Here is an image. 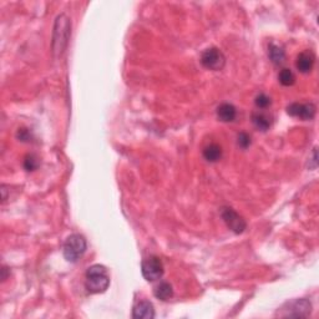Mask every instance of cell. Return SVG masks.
<instances>
[{
  "label": "cell",
  "mask_w": 319,
  "mask_h": 319,
  "mask_svg": "<svg viewBox=\"0 0 319 319\" xmlns=\"http://www.w3.org/2000/svg\"><path fill=\"white\" fill-rule=\"evenodd\" d=\"M71 23L69 18L64 14L56 18L54 26V37H53V53L55 56H61L62 53L67 49L70 38Z\"/></svg>",
  "instance_id": "7a4b0ae2"
},
{
  "label": "cell",
  "mask_w": 319,
  "mask_h": 319,
  "mask_svg": "<svg viewBox=\"0 0 319 319\" xmlns=\"http://www.w3.org/2000/svg\"><path fill=\"white\" fill-rule=\"evenodd\" d=\"M142 276L148 282H155V280L160 279L164 274V265H162L161 260L158 257H148L142 262L141 266Z\"/></svg>",
  "instance_id": "8992f818"
},
{
  "label": "cell",
  "mask_w": 319,
  "mask_h": 319,
  "mask_svg": "<svg viewBox=\"0 0 319 319\" xmlns=\"http://www.w3.org/2000/svg\"><path fill=\"white\" fill-rule=\"evenodd\" d=\"M221 216H222V218H224L225 224L227 225V227L230 228L232 232L239 235V233H242L244 230H246V227H247L246 221H244L243 217L239 216V214L236 212L233 208L224 207L221 211Z\"/></svg>",
  "instance_id": "52a82bcc"
},
{
  "label": "cell",
  "mask_w": 319,
  "mask_h": 319,
  "mask_svg": "<svg viewBox=\"0 0 319 319\" xmlns=\"http://www.w3.org/2000/svg\"><path fill=\"white\" fill-rule=\"evenodd\" d=\"M312 304L307 299H296V301L285 303L282 309L278 310L277 315L284 318H306L310 314Z\"/></svg>",
  "instance_id": "277c9868"
},
{
  "label": "cell",
  "mask_w": 319,
  "mask_h": 319,
  "mask_svg": "<svg viewBox=\"0 0 319 319\" xmlns=\"http://www.w3.org/2000/svg\"><path fill=\"white\" fill-rule=\"evenodd\" d=\"M237 116V110L232 104H221L217 107V117L224 122H232Z\"/></svg>",
  "instance_id": "8fae6325"
},
{
  "label": "cell",
  "mask_w": 319,
  "mask_h": 319,
  "mask_svg": "<svg viewBox=\"0 0 319 319\" xmlns=\"http://www.w3.org/2000/svg\"><path fill=\"white\" fill-rule=\"evenodd\" d=\"M278 80L283 86H292L296 82V76L291 69H282L278 75Z\"/></svg>",
  "instance_id": "2e32d148"
},
{
  "label": "cell",
  "mask_w": 319,
  "mask_h": 319,
  "mask_svg": "<svg viewBox=\"0 0 319 319\" xmlns=\"http://www.w3.org/2000/svg\"><path fill=\"white\" fill-rule=\"evenodd\" d=\"M288 115L302 120H312L315 116V106L313 104H291L287 107Z\"/></svg>",
  "instance_id": "ba28073f"
},
{
  "label": "cell",
  "mask_w": 319,
  "mask_h": 319,
  "mask_svg": "<svg viewBox=\"0 0 319 319\" xmlns=\"http://www.w3.org/2000/svg\"><path fill=\"white\" fill-rule=\"evenodd\" d=\"M314 60V55L310 53V51H304V53H301L298 55V57H297L296 67L301 73L307 74L313 69Z\"/></svg>",
  "instance_id": "30bf717a"
},
{
  "label": "cell",
  "mask_w": 319,
  "mask_h": 319,
  "mask_svg": "<svg viewBox=\"0 0 319 319\" xmlns=\"http://www.w3.org/2000/svg\"><path fill=\"white\" fill-rule=\"evenodd\" d=\"M85 251H86V239L81 235L69 236L64 243V248H62L65 260L73 263L78 262Z\"/></svg>",
  "instance_id": "3957f363"
},
{
  "label": "cell",
  "mask_w": 319,
  "mask_h": 319,
  "mask_svg": "<svg viewBox=\"0 0 319 319\" xmlns=\"http://www.w3.org/2000/svg\"><path fill=\"white\" fill-rule=\"evenodd\" d=\"M109 285L110 278L105 267L95 265L87 269L86 276H85V287L87 292L92 294L104 293L109 288Z\"/></svg>",
  "instance_id": "6da1fadb"
},
{
  "label": "cell",
  "mask_w": 319,
  "mask_h": 319,
  "mask_svg": "<svg viewBox=\"0 0 319 319\" xmlns=\"http://www.w3.org/2000/svg\"><path fill=\"white\" fill-rule=\"evenodd\" d=\"M201 64L208 70L218 71L224 69L226 64V57L219 49L208 48L201 55Z\"/></svg>",
  "instance_id": "5b68a950"
},
{
  "label": "cell",
  "mask_w": 319,
  "mask_h": 319,
  "mask_svg": "<svg viewBox=\"0 0 319 319\" xmlns=\"http://www.w3.org/2000/svg\"><path fill=\"white\" fill-rule=\"evenodd\" d=\"M153 294L157 299L161 301H169L170 298L173 296V290L172 285L169 282H160L157 285L153 290Z\"/></svg>",
  "instance_id": "4fadbf2b"
},
{
  "label": "cell",
  "mask_w": 319,
  "mask_h": 319,
  "mask_svg": "<svg viewBox=\"0 0 319 319\" xmlns=\"http://www.w3.org/2000/svg\"><path fill=\"white\" fill-rule=\"evenodd\" d=\"M271 98L269 96H267L266 93H260V95L256 96V100H254V104L256 106L260 107V109H267L269 105H271Z\"/></svg>",
  "instance_id": "ac0fdd59"
},
{
  "label": "cell",
  "mask_w": 319,
  "mask_h": 319,
  "mask_svg": "<svg viewBox=\"0 0 319 319\" xmlns=\"http://www.w3.org/2000/svg\"><path fill=\"white\" fill-rule=\"evenodd\" d=\"M133 317L135 319H140V318L151 319L155 317V309H153L152 303L148 301L137 302L134 307Z\"/></svg>",
  "instance_id": "9c48e42d"
},
{
  "label": "cell",
  "mask_w": 319,
  "mask_h": 319,
  "mask_svg": "<svg viewBox=\"0 0 319 319\" xmlns=\"http://www.w3.org/2000/svg\"><path fill=\"white\" fill-rule=\"evenodd\" d=\"M252 122L256 126V129L261 131H267L271 127V119L265 114H260V112H256L252 115Z\"/></svg>",
  "instance_id": "9a60e30c"
},
{
  "label": "cell",
  "mask_w": 319,
  "mask_h": 319,
  "mask_svg": "<svg viewBox=\"0 0 319 319\" xmlns=\"http://www.w3.org/2000/svg\"><path fill=\"white\" fill-rule=\"evenodd\" d=\"M203 157L208 162H217L222 158V147L217 144H210L203 148Z\"/></svg>",
  "instance_id": "7c38bea8"
},
{
  "label": "cell",
  "mask_w": 319,
  "mask_h": 319,
  "mask_svg": "<svg viewBox=\"0 0 319 319\" xmlns=\"http://www.w3.org/2000/svg\"><path fill=\"white\" fill-rule=\"evenodd\" d=\"M237 145L241 148H243V150H246V148L248 147L249 145H251V136H249V135L246 134V133L238 134Z\"/></svg>",
  "instance_id": "d6986e66"
},
{
  "label": "cell",
  "mask_w": 319,
  "mask_h": 319,
  "mask_svg": "<svg viewBox=\"0 0 319 319\" xmlns=\"http://www.w3.org/2000/svg\"><path fill=\"white\" fill-rule=\"evenodd\" d=\"M268 56L271 61L276 65H280L284 62L285 60V53L282 48L276 44H271L268 48Z\"/></svg>",
  "instance_id": "5bb4252c"
},
{
  "label": "cell",
  "mask_w": 319,
  "mask_h": 319,
  "mask_svg": "<svg viewBox=\"0 0 319 319\" xmlns=\"http://www.w3.org/2000/svg\"><path fill=\"white\" fill-rule=\"evenodd\" d=\"M38 166H39V161H38L37 156L33 155V153L27 155L25 160H24V169L26 171H35L38 169Z\"/></svg>",
  "instance_id": "e0dca14e"
}]
</instances>
